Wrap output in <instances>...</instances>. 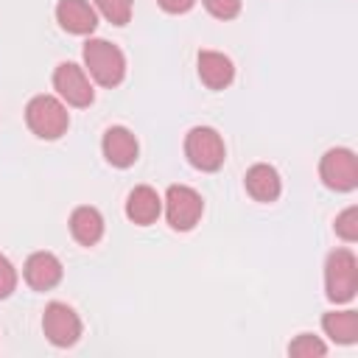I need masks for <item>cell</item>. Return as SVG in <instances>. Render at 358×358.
Listing matches in <instances>:
<instances>
[{"mask_svg":"<svg viewBox=\"0 0 358 358\" xmlns=\"http://www.w3.org/2000/svg\"><path fill=\"white\" fill-rule=\"evenodd\" d=\"M185 157L196 171L213 173L224 165L227 159V145L224 137L213 126H193L185 134Z\"/></svg>","mask_w":358,"mask_h":358,"instance_id":"obj_4","label":"cell"},{"mask_svg":"<svg viewBox=\"0 0 358 358\" xmlns=\"http://www.w3.org/2000/svg\"><path fill=\"white\" fill-rule=\"evenodd\" d=\"M358 291V260L350 249H333L324 260V296L336 305L350 302Z\"/></svg>","mask_w":358,"mask_h":358,"instance_id":"obj_3","label":"cell"},{"mask_svg":"<svg viewBox=\"0 0 358 358\" xmlns=\"http://www.w3.org/2000/svg\"><path fill=\"white\" fill-rule=\"evenodd\" d=\"M70 235L81 246H95L103 238V215L90 204L76 207L70 213Z\"/></svg>","mask_w":358,"mask_h":358,"instance_id":"obj_15","label":"cell"},{"mask_svg":"<svg viewBox=\"0 0 358 358\" xmlns=\"http://www.w3.org/2000/svg\"><path fill=\"white\" fill-rule=\"evenodd\" d=\"M25 123L39 140H59L70 126V112L56 95H34L25 106Z\"/></svg>","mask_w":358,"mask_h":358,"instance_id":"obj_2","label":"cell"},{"mask_svg":"<svg viewBox=\"0 0 358 358\" xmlns=\"http://www.w3.org/2000/svg\"><path fill=\"white\" fill-rule=\"evenodd\" d=\"M336 235L347 243L358 241V207H347L336 215Z\"/></svg>","mask_w":358,"mask_h":358,"instance_id":"obj_19","label":"cell"},{"mask_svg":"<svg viewBox=\"0 0 358 358\" xmlns=\"http://www.w3.org/2000/svg\"><path fill=\"white\" fill-rule=\"evenodd\" d=\"M42 333L53 347H73L81 338V319L64 302H50L42 313Z\"/></svg>","mask_w":358,"mask_h":358,"instance_id":"obj_8","label":"cell"},{"mask_svg":"<svg viewBox=\"0 0 358 358\" xmlns=\"http://www.w3.org/2000/svg\"><path fill=\"white\" fill-rule=\"evenodd\" d=\"M196 70L204 87L210 90H227L235 78V64L229 56L218 53V50H199L196 56Z\"/></svg>","mask_w":358,"mask_h":358,"instance_id":"obj_12","label":"cell"},{"mask_svg":"<svg viewBox=\"0 0 358 358\" xmlns=\"http://www.w3.org/2000/svg\"><path fill=\"white\" fill-rule=\"evenodd\" d=\"M56 22L76 36H87L98 25V11L90 0H59L56 3Z\"/></svg>","mask_w":358,"mask_h":358,"instance_id":"obj_11","label":"cell"},{"mask_svg":"<svg viewBox=\"0 0 358 358\" xmlns=\"http://www.w3.org/2000/svg\"><path fill=\"white\" fill-rule=\"evenodd\" d=\"M101 151L112 168H131L140 154V143L131 129L126 126H109L101 140Z\"/></svg>","mask_w":358,"mask_h":358,"instance_id":"obj_9","label":"cell"},{"mask_svg":"<svg viewBox=\"0 0 358 358\" xmlns=\"http://www.w3.org/2000/svg\"><path fill=\"white\" fill-rule=\"evenodd\" d=\"M17 288V268L11 266V260L0 252V299H8Z\"/></svg>","mask_w":358,"mask_h":358,"instance_id":"obj_21","label":"cell"},{"mask_svg":"<svg viewBox=\"0 0 358 358\" xmlns=\"http://www.w3.org/2000/svg\"><path fill=\"white\" fill-rule=\"evenodd\" d=\"M81 56H84V70L92 76L95 84L112 90V87H117L123 81V76H126V56L109 39H87Z\"/></svg>","mask_w":358,"mask_h":358,"instance_id":"obj_1","label":"cell"},{"mask_svg":"<svg viewBox=\"0 0 358 358\" xmlns=\"http://www.w3.org/2000/svg\"><path fill=\"white\" fill-rule=\"evenodd\" d=\"M157 3L168 14H185V11H190L196 6V0H157Z\"/></svg>","mask_w":358,"mask_h":358,"instance_id":"obj_22","label":"cell"},{"mask_svg":"<svg viewBox=\"0 0 358 358\" xmlns=\"http://www.w3.org/2000/svg\"><path fill=\"white\" fill-rule=\"evenodd\" d=\"M53 90L59 92V98L67 103V106H76V109H84L95 101V90L87 78V70L76 62H62L56 64L53 70Z\"/></svg>","mask_w":358,"mask_h":358,"instance_id":"obj_7","label":"cell"},{"mask_svg":"<svg viewBox=\"0 0 358 358\" xmlns=\"http://www.w3.org/2000/svg\"><path fill=\"white\" fill-rule=\"evenodd\" d=\"M322 330L336 344H355L358 341V313L355 310H327L322 316Z\"/></svg>","mask_w":358,"mask_h":358,"instance_id":"obj_16","label":"cell"},{"mask_svg":"<svg viewBox=\"0 0 358 358\" xmlns=\"http://www.w3.org/2000/svg\"><path fill=\"white\" fill-rule=\"evenodd\" d=\"M162 215V199L154 187L148 185H137L129 196H126V218L137 227H148Z\"/></svg>","mask_w":358,"mask_h":358,"instance_id":"obj_14","label":"cell"},{"mask_svg":"<svg viewBox=\"0 0 358 358\" xmlns=\"http://www.w3.org/2000/svg\"><path fill=\"white\" fill-rule=\"evenodd\" d=\"M162 207H165V218H168V227L176 229V232H190L199 221H201V213H204V199L199 190L187 187V185H171L165 190V199H162Z\"/></svg>","mask_w":358,"mask_h":358,"instance_id":"obj_5","label":"cell"},{"mask_svg":"<svg viewBox=\"0 0 358 358\" xmlns=\"http://www.w3.org/2000/svg\"><path fill=\"white\" fill-rule=\"evenodd\" d=\"M319 176L324 187L336 193H350L358 185V159L350 148H330L319 159Z\"/></svg>","mask_w":358,"mask_h":358,"instance_id":"obj_6","label":"cell"},{"mask_svg":"<svg viewBox=\"0 0 358 358\" xmlns=\"http://www.w3.org/2000/svg\"><path fill=\"white\" fill-rule=\"evenodd\" d=\"M327 352V344L319 338V336H313V333H299L291 344H288V355H294V358H322Z\"/></svg>","mask_w":358,"mask_h":358,"instance_id":"obj_17","label":"cell"},{"mask_svg":"<svg viewBox=\"0 0 358 358\" xmlns=\"http://www.w3.org/2000/svg\"><path fill=\"white\" fill-rule=\"evenodd\" d=\"M95 8L112 25H126L131 20V0H95Z\"/></svg>","mask_w":358,"mask_h":358,"instance_id":"obj_18","label":"cell"},{"mask_svg":"<svg viewBox=\"0 0 358 358\" xmlns=\"http://www.w3.org/2000/svg\"><path fill=\"white\" fill-rule=\"evenodd\" d=\"M215 20H235L241 14V0H201Z\"/></svg>","mask_w":358,"mask_h":358,"instance_id":"obj_20","label":"cell"},{"mask_svg":"<svg viewBox=\"0 0 358 358\" xmlns=\"http://www.w3.org/2000/svg\"><path fill=\"white\" fill-rule=\"evenodd\" d=\"M62 260L53 252H34L22 266V277L34 291H50L62 282Z\"/></svg>","mask_w":358,"mask_h":358,"instance_id":"obj_10","label":"cell"},{"mask_svg":"<svg viewBox=\"0 0 358 358\" xmlns=\"http://www.w3.org/2000/svg\"><path fill=\"white\" fill-rule=\"evenodd\" d=\"M243 187H246V193H249L255 201H263V204L277 201L280 193H282V182H280L277 168H274V165H266V162H257V165H252V168L246 171Z\"/></svg>","mask_w":358,"mask_h":358,"instance_id":"obj_13","label":"cell"}]
</instances>
